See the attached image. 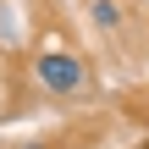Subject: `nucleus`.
Here are the masks:
<instances>
[{
	"instance_id": "nucleus-1",
	"label": "nucleus",
	"mask_w": 149,
	"mask_h": 149,
	"mask_svg": "<svg viewBox=\"0 0 149 149\" xmlns=\"http://www.w3.org/2000/svg\"><path fill=\"white\" fill-rule=\"evenodd\" d=\"M33 83H39L44 94H55V100H72V94L88 88V66H83V55L50 44V50H39V61H33Z\"/></svg>"
},
{
	"instance_id": "nucleus-2",
	"label": "nucleus",
	"mask_w": 149,
	"mask_h": 149,
	"mask_svg": "<svg viewBox=\"0 0 149 149\" xmlns=\"http://www.w3.org/2000/svg\"><path fill=\"white\" fill-rule=\"evenodd\" d=\"M122 22H127L122 0H88V28H100V33H116Z\"/></svg>"
},
{
	"instance_id": "nucleus-3",
	"label": "nucleus",
	"mask_w": 149,
	"mask_h": 149,
	"mask_svg": "<svg viewBox=\"0 0 149 149\" xmlns=\"http://www.w3.org/2000/svg\"><path fill=\"white\" fill-rule=\"evenodd\" d=\"M144 11H149V0H144Z\"/></svg>"
}]
</instances>
